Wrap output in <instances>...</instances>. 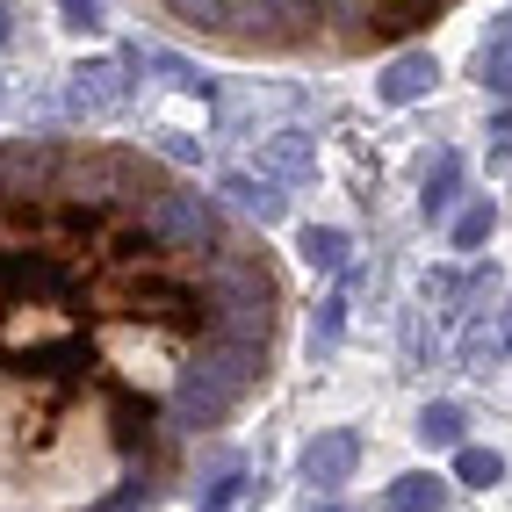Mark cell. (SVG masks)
<instances>
[{"mask_svg": "<svg viewBox=\"0 0 512 512\" xmlns=\"http://www.w3.org/2000/svg\"><path fill=\"white\" fill-rule=\"evenodd\" d=\"M448 476H433V469H412V476H397L390 484V512H440L448 505Z\"/></svg>", "mask_w": 512, "mask_h": 512, "instance_id": "obj_8", "label": "cell"}, {"mask_svg": "<svg viewBox=\"0 0 512 512\" xmlns=\"http://www.w3.org/2000/svg\"><path fill=\"white\" fill-rule=\"evenodd\" d=\"M498 476H505L498 448H455V484H469V491H491Z\"/></svg>", "mask_w": 512, "mask_h": 512, "instance_id": "obj_11", "label": "cell"}, {"mask_svg": "<svg viewBox=\"0 0 512 512\" xmlns=\"http://www.w3.org/2000/svg\"><path fill=\"white\" fill-rule=\"evenodd\" d=\"M296 253L318 267V275H339L347 267V231H332V224H303V238H296Z\"/></svg>", "mask_w": 512, "mask_h": 512, "instance_id": "obj_9", "label": "cell"}, {"mask_svg": "<svg viewBox=\"0 0 512 512\" xmlns=\"http://www.w3.org/2000/svg\"><path fill=\"white\" fill-rule=\"evenodd\" d=\"M181 37L231 58H296V65H347L412 44L419 29L455 15L462 0H145Z\"/></svg>", "mask_w": 512, "mask_h": 512, "instance_id": "obj_2", "label": "cell"}, {"mask_svg": "<svg viewBox=\"0 0 512 512\" xmlns=\"http://www.w3.org/2000/svg\"><path fill=\"white\" fill-rule=\"evenodd\" d=\"M260 174H275V181H311L318 174V152H311V138H303V130H282V138H267L260 145Z\"/></svg>", "mask_w": 512, "mask_h": 512, "instance_id": "obj_7", "label": "cell"}, {"mask_svg": "<svg viewBox=\"0 0 512 512\" xmlns=\"http://www.w3.org/2000/svg\"><path fill=\"white\" fill-rule=\"evenodd\" d=\"M238 484H246V476H238V469H224V476H217V484H210V491H202V512H224V505L238 498Z\"/></svg>", "mask_w": 512, "mask_h": 512, "instance_id": "obj_15", "label": "cell"}, {"mask_svg": "<svg viewBox=\"0 0 512 512\" xmlns=\"http://www.w3.org/2000/svg\"><path fill=\"white\" fill-rule=\"evenodd\" d=\"M289 267L138 145H0V512H159L275 383Z\"/></svg>", "mask_w": 512, "mask_h": 512, "instance_id": "obj_1", "label": "cell"}, {"mask_svg": "<svg viewBox=\"0 0 512 512\" xmlns=\"http://www.w3.org/2000/svg\"><path fill=\"white\" fill-rule=\"evenodd\" d=\"M433 80H440L433 51H397L383 73H375V101H390V109H412V101L433 94Z\"/></svg>", "mask_w": 512, "mask_h": 512, "instance_id": "obj_4", "label": "cell"}, {"mask_svg": "<svg viewBox=\"0 0 512 512\" xmlns=\"http://www.w3.org/2000/svg\"><path fill=\"white\" fill-rule=\"evenodd\" d=\"M65 15H73V29H101V0H65Z\"/></svg>", "mask_w": 512, "mask_h": 512, "instance_id": "obj_16", "label": "cell"}, {"mask_svg": "<svg viewBox=\"0 0 512 512\" xmlns=\"http://www.w3.org/2000/svg\"><path fill=\"white\" fill-rule=\"evenodd\" d=\"M491 231H498V210H491V202H469V210L455 217V253L491 246Z\"/></svg>", "mask_w": 512, "mask_h": 512, "instance_id": "obj_14", "label": "cell"}, {"mask_svg": "<svg viewBox=\"0 0 512 512\" xmlns=\"http://www.w3.org/2000/svg\"><path fill=\"white\" fill-rule=\"evenodd\" d=\"M484 87L512 94V15L491 29V44H484Z\"/></svg>", "mask_w": 512, "mask_h": 512, "instance_id": "obj_12", "label": "cell"}, {"mask_svg": "<svg viewBox=\"0 0 512 512\" xmlns=\"http://www.w3.org/2000/svg\"><path fill=\"white\" fill-rule=\"evenodd\" d=\"M217 195H231V210L246 217V224H260V231L289 210V195H282L275 181H267V174H260V181H253V174H224V188H217Z\"/></svg>", "mask_w": 512, "mask_h": 512, "instance_id": "obj_6", "label": "cell"}, {"mask_svg": "<svg viewBox=\"0 0 512 512\" xmlns=\"http://www.w3.org/2000/svg\"><path fill=\"white\" fill-rule=\"evenodd\" d=\"M455 181H462V159H455V152H440V159H433V181H426V202H419V210H426V217H448Z\"/></svg>", "mask_w": 512, "mask_h": 512, "instance_id": "obj_13", "label": "cell"}, {"mask_svg": "<svg viewBox=\"0 0 512 512\" xmlns=\"http://www.w3.org/2000/svg\"><path fill=\"white\" fill-rule=\"evenodd\" d=\"M354 469H361V440L354 433H318L311 448H303V476H311L318 491L354 484Z\"/></svg>", "mask_w": 512, "mask_h": 512, "instance_id": "obj_5", "label": "cell"}, {"mask_svg": "<svg viewBox=\"0 0 512 512\" xmlns=\"http://www.w3.org/2000/svg\"><path fill=\"white\" fill-rule=\"evenodd\" d=\"M65 101H73V116L109 123L123 101H130V65H123V58H94V65H80L73 87H65Z\"/></svg>", "mask_w": 512, "mask_h": 512, "instance_id": "obj_3", "label": "cell"}, {"mask_svg": "<svg viewBox=\"0 0 512 512\" xmlns=\"http://www.w3.org/2000/svg\"><path fill=\"white\" fill-rule=\"evenodd\" d=\"M498 347H505V354H512V303H505V339H498Z\"/></svg>", "mask_w": 512, "mask_h": 512, "instance_id": "obj_18", "label": "cell"}, {"mask_svg": "<svg viewBox=\"0 0 512 512\" xmlns=\"http://www.w3.org/2000/svg\"><path fill=\"white\" fill-rule=\"evenodd\" d=\"M419 440H426V448H462V404L433 397L426 412H419Z\"/></svg>", "mask_w": 512, "mask_h": 512, "instance_id": "obj_10", "label": "cell"}, {"mask_svg": "<svg viewBox=\"0 0 512 512\" xmlns=\"http://www.w3.org/2000/svg\"><path fill=\"white\" fill-rule=\"evenodd\" d=\"M8 37H15V8L0 0V44H8Z\"/></svg>", "mask_w": 512, "mask_h": 512, "instance_id": "obj_17", "label": "cell"}]
</instances>
